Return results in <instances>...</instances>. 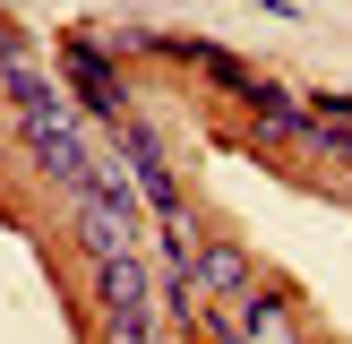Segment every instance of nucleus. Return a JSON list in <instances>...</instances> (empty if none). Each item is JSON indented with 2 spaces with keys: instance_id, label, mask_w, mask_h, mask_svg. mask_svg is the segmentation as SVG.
<instances>
[{
  "instance_id": "4",
  "label": "nucleus",
  "mask_w": 352,
  "mask_h": 344,
  "mask_svg": "<svg viewBox=\"0 0 352 344\" xmlns=\"http://www.w3.org/2000/svg\"><path fill=\"white\" fill-rule=\"evenodd\" d=\"M189 301H250V258L223 250V241H198V258H189Z\"/></svg>"
},
{
  "instance_id": "3",
  "label": "nucleus",
  "mask_w": 352,
  "mask_h": 344,
  "mask_svg": "<svg viewBox=\"0 0 352 344\" xmlns=\"http://www.w3.org/2000/svg\"><path fill=\"white\" fill-rule=\"evenodd\" d=\"M69 95H78V103H86L95 120H112V129L129 120V95H120V69L103 61L95 43H78V34H69Z\"/></svg>"
},
{
  "instance_id": "5",
  "label": "nucleus",
  "mask_w": 352,
  "mask_h": 344,
  "mask_svg": "<svg viewBox=\"0 0 352 344\" xmlns=\"http://www.w3.org/2000/svg\"><path fill=\"white\" fill-rule=\"evenodd\" d=\"M9 52H17V34H9V26H0V61H9Z\"/></svg>"
},
{
  "instance_id": "2",
  "label": "nucleus",
  "mask_w": 352,
  "mask_h": 344,
  "mask_svg": "<svg viewBox=\"0 0 352 344\" xmlns=\"http://www.w3.org/2000/svg\"><path fill=\"white\" fill-rule=\"evenodd\" d=\"M95 292H103V319H164V301H155V275L138 250L120 258H95Z\"/></svg>"
},
{
  "instance_id": "1",
  "label": "nucleus",
  "mask_w": 352,
  "mask_h": 344,
  "mask_svg": "<svg viewBox=\"0 0 352 344\" xmlns=\"http://www.w3.org/2000/svg\"><path fill=\"white\" fill-rule=\"evenodd\" d=\"M0 78H9V103H17V129H26L34 164H43L60 189H86V181H95V147H86L78 112L60 103V86H52L43 69H26L17 52H9V69H0Z\"/></svg>"
}]
</instances>
